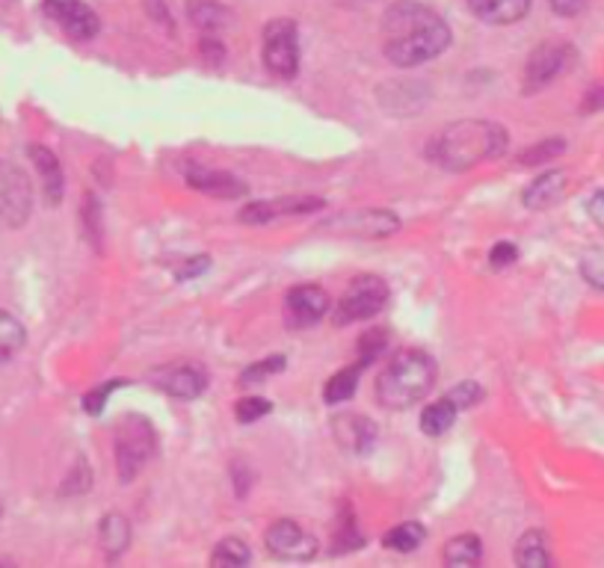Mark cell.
I'll return each mask as SVG.
<instances>
[{"mask_svg":"<svg viewBox=\"0 0 604 568\" xmlns=\"http://www.w3.org/2000/svg\"><path fill=\"white\" fill-rule=\"evenodd\" d=\"M451 45V28L416 0H397L382 15V54L397 68L424 66Z\"/></svg>","mask_w":604,"mask_h":568,"instance_id":"cell-1","label":"cell"},{"mask_svg":"<svg viewBox=\"0 0 604 568\" xmlns=\"http://www.w3.org/2000/svg\"><path fill=\"white\" fill-rule=\"evenodd\" d=\"M507 131L498 122L489 119H463V122L444 128L435 133L427 149V157L439 163L442 170L465 172L481 166L486 161H495L507 152Z\"/></svg>","mask_w":604,"mask_h":568,"instance_id":"cell-2","label":"cell"},{"mask_svg":"<svg viewBox=\"0 0 604 568\" xmlns=\"http://www.w3.org/2000/svg\"><path fill=\"white\" fill-rule=\"evenodd\" d=\"M435 361L421 350L400 352L377 379V400L386 408H409L433 391Z\"/></svg>","mask_w":604,"mask_h":568,"instance_id":"cell-3","label":"cell"},{"mask_svg":"<svg viewBox=\"0 0 604 568\" xmlns=\"http://www.w3.org/2000/svg\"><path fill=\"white\" fill-rule=\"evenodd\" d=\"M158 447V436L145 417L128 415L116 426V468L122 483H131Z\"/></svg>","mask_w":604,"mask_h":568,"instance_id":"cell-4","label":"cell"},{"mask_svg":"<svg viewBox=\"0 0 604 568\" xmlns=\"http://www.w3.org/2000/svg\"><path fill=\"white\" fill-rule=\"evenodd\" d=\"M388 303V284L379 275H356L349 287L341 296L338 308H335V323L347 326V323L370 320L374 314L382 312Z\"/></svg>","mask_w":604,"mask_h":568,"instance_id":"cell-5","label":"cell"},{"mask_svg":"<svg viewBox=\"0 0 604 568\" xmlns=\"http://www.w3.org/2000/svg\"><path fill=\"white\" fill-rule=\"evenodd\" d=\"M30 210H33V184L28 172L10 161H0V222L7 228L24 226Z\"/></svg>","mask_w":604,"mask_h":568,"instance_id":"cell-6","label":"cell"},{"mask_svg":"<svg viewBox=\"0 0 604 568\" xmlns=\"http://www.w3.org/2000/svg\"><path fill=\"white\" fill-rule=\"evenodd\" d=\"M265 66L276 77H293L300 68V39L291 19H276L265 28Z\"/></svg>","mask_w":604,"mask_h":568,"instance_id":"cell-7","label":"cell"},{"mask_svg":"<svg viewBox=\"0 0 604 568\" xmlns=\"http://www.w3.org/2000/svg\"><path fill=\"white\" fill-rule=\"evenodd\" d=\"M572 66H575V47L569 42H542L525 66V92L546 89L551 80L567 75Z\"/></svg>","mask_w":604,"mask_h":568,"instance_id":"cell-8","label":"cell"},{"mask_svg":"<svg viewBox=\"0 0 604 568\" xmlns=\"http://www.w3.org/2000/svg\"><path fill=\"white\" fill-rule=\"evenodd\" d=\"M265 545L273 557L288 559V562H305V559H312L317 554V539L291 518L270 524L265 533Z\"/></svg>","mask_w":604,"mask_h":568,"instance_id":"cell-9","label":"cell"},{"mask_svg":"<svg viewBox=\"0 0 604 568\" xmlns=\"http://www.w3.org/2000/svg\"><path fill=\"white\" fill-rule=\"evenodd\" d=\"M330 312V296L317 284H300L284 296V314L293 329H309L314 323H321Z\"/></svg>","mask_w":604,"mask_h":568,"instance_id":"cell-10","label":"cell"},{"mask_svg":"<svg viewBox=\"0 0 604 568\" xmlns=\"http://www.w3.org/2000/svg\"><path fill=\"white\" fill-rule=\"evenodd\" d=\"M326 201L314 199V196H288V199H270L256 201V205H246L240 210V222L246 226H265L279 217H300V214H314L321 210Z\"/></svg>","mask_w":604,"mask_h":568,"instance_id":"cell-11","label":"cell"},{"mask_svg":"<svg viewBox=\"0 0 604 568\" xmlns=\"http://www.w3.org/2000/svg\"><path fill=\"white\" fill-rule=\"evenodd\" d=\"M45 12L77 42L93 39L101 28L98 15L86 7L84 0H45Z\"/></svg>","mask_w":604,"mask_h":568,"instance_id":"cell-12","label":"cell"},{"mask_svg":"<svg viewBox=\"0 0 604 568\" xmlns=\"http://www.w3.org/2000/svg\"><path fill=\"white\" fill-rule=\"evenodd\" d=\"M332 433L335 441L353 454H368L377 441V424L365 415H338L332 420Z\"/></svg>","mask_w":604,"mask_h":568,"instance_id":"cell-13","label":"cell"},{"mask_svg":"<svg viewBox=\"0 0 604 568\" xmlns=\"http://www.w3.org/2000/svg\"><path fill=\"white\" fill-rule=\"evenodd\" d=\"M187 184L205 196H214V199H240L246 193V184L228 172H214L205 170V166H196V170H187Z\"/></svg>","mask_w":604,"mask_h":568,"instance_id":"cell-14","label":"cell"},{"mask_svg":"<svg viewBox=\"0 0 604 568\" xmlns=\"http://www.w3.org/2000/svg\"><path fill=\"white\" fill-rule=\"evenodd\" d=\"M330 228H347L349 234L359 237H388L400 228V219L391 210H359V214L335 219Z\"/></svg>","mask_w":604,"mask_h":568,"instance_id":"cell-15","label":"cell"},{"mask_svg":"<svg viewBox=\"0 0 604 568\" xmlns=\"http://www.w3.org/2000/svg\"><path fill=\"white\" fill-rule=\"evenodd\" d=\"M468 10L477 15L486 24H495V28H507V24H516L530 12V3L533 0H465Z\"/></svg>","mask_w":604,"mask_h":568,"instance_id":"cell-16","label":"cell"},{"mask_svg":"<svg viewBox=\"0 0 604 568\" xmlns=\"http://www.w3.org/2000/svg\"><path fill=\"white\" fill-rule=\"evenodd\" d=\"M158 385H161L166 394H172V397L196 400L202 397V391L208 389V376H205L198 368L184 364V368L163 370L161 376H158Z\"/></svg>","mask_w":604,"mask_h":568,"instance_id":"cell-17","label":"cell"},{"mask_svg":"<svg viewBox=\"0 0 604 568\" xmlns=\"http://www.w3.org/2000/svg\"><path fill=\"white\" fill-rule=\"evenodd\" d=\"M30 161H33L39 178H42L45 199L51 201V205H60L66 178H63V166H60L57 154L51 152V149H45V145H30Z\"/></svg>","mask_w":604,"mask_h":568,"instance_id":"cell-18","label":"cell"},{"mask_svg":"<svg viewBox=\"0 0 604 568\" xmlns=\"http://www.w3.org/2000/svg\"><path fill=\"white\" fill-rule=\"evenodd\" d=\"M567 193V175L560 170H551L546 175H539L528 189H525V205L530 210H546L551 205H558Z\"/></svg>","mask_w":604,"mask_h":568,"instance_id":"cell-19","label":"cell"},{"mask_svg":"<svg viewBox=\"0 0 604 568\" xmlns=\"http://www.w3.org/2000/svg\"><path fill=\"white\" fill-rule=\"evenodd\" d=\"M456 412H460V408L453 406L451 397L435 400V403H430V406L421 412V433H427V436L433 438L444 436L453 426V420H456Z\"/></svg>","mask_w":604,"mask_h":568,"instance_id":"cell-20","label":"cell"},{"mask_svg":"<svg viewBox=\"0 0 604 568\" xmlns=\"http://www.w3.org/2000/svg\"><path fill=\"white\" fill-rule=\"evenodd\" d=\"M442 557L447 566H477L483 557V545L474 533H463V536H453L444 545Z\"/></svg>","mask_w":604,"mask_h":568,"instance_id":"cell-21","label":"cell"},{"mask_svg":"<svg viewBox=\"0 0 604 568\" xmlns=\"http://www.w3.org/2000/svg\"><path fill=\"white\" fill-rule=\"evenodd\" d=\"M365 368H368V364L356 361L353 368L338 370V373H335V376L326 382V389H323V400H326V403H344V400L353 397V394H356V389H359V373Z\"/></svg>","mask_w":604,"mask_h":568,"instance_id":"cell-22","label":"cell"},{"mask_svg":"<svg viewBox=\"0 0 604 568\" xmlns=\"http://www.w3.org/2000/svg\"><path fill=\"white\" fill-rule=\"evenodd\" d=\"M516 562L525 568H546L551 566V554H548L546 536L537 531L525 533L516 545Z\"/></svg>","mask_w":604,"mask_h":568,"instance_id":"cell-23","label":"cell"},{"mask_svg":"<svg viewBox=\"0 0 604 568\" xmlns=\"http://www.w3.org/2000/svg\"><path fill=\"white\" fill-rule=\"evenodd\" d=\"M131 542V524L122 515H105L101 521V545L110 557H119Z\"/></svg>","mask_w":604,"mask_h":568,"instance_id":"cell-24","label":"cell"},{"mask_svg":"<svg viewBox=\"0 0 604 568\" xmlns=\"http://www.w3.org/2000/svg\"><path fill=\"white\" fill-rule=\"evenodd\" d=\"M24 326L12 314L0 312V364H7L24 347Z\"/></svg>","mask_w":604,"mask_h":568,"instance_id":"cell-25","label":"cell"},{"mask_svg":"<svg viewBox=\"0 0 604 568\" xmlns=\"http://www.w3.org/2000/svg\"><path fill=\"white\" fill-rule=\"evenodd\" d=\"M424 539H427L424 527H421L418 521H407V524H400V527H395V531H388L386 539H382V545H386L388 550L409 554V550H416Z\"/></svg>","mask_w":604,"mask_h":568,"instance_id":"cell-26","label":"cell"},{"mask_svg":"<svg viewBox=\"0 0 604 568\" xmlns=\"http://www.w3.org/2000/svg\"><path fill=\"white\" fill-rule=\"evenodd\" d=\"M228 12L217 0H190V21L202 30H219L226 24Z\"/></svg>","mask_w":604,"mask_h":568,"instance_id":"cell-27","label":"cell"},{"mask_svg":"<svg viewBox=\"0 0 604 568\" xmlns=\"http://www.w3.org/2000/svg\"><path fill=\"white\" fill-rule=\"evenodd\" d=\"M252 559V554H249V548H246L244 539H223L217 545V550H214V557H211V562L214 566H246Z\"/></svg>","mask_w":604,"mask_h":568,"instance_id":"cell-28","label":"cell"},{"mask_svg":"<svg viewBox=\"0 0 604 568\" xmlns=\"http://www.w3.org/2000/svg\"><path fill=\"white\" fill-rule=\"evenodd\" d=\"M282 370H284V356H270V359L258 361V364H252V368H246L240 382H244V385H258V382H267V379L276 376V373H282Z\"/></svg>","mask_w":604,"mask_h":568,"instance_id":"cell-29","label":"cell"},{"mask_svg":"<svg viewBox=\"0 0 604 568\" xmlns=\"http://www.w3.org/2000/svg\"><path fill=\"white\" fill-rule=\"evenodd\" d=\"M563 149H567V142L563 140H546L539 142V145H533V149H528L525 154H519V163L521 166H539V163H548L551 157H558Z\"/></svg>","mask_w":604,"mask_h":568,"instance_id":"cell-30","label":"cell"},{"mask_svg":"<svg viewBox=\"0 0 604 568\" xmlns=\"http://www.w3.org/2000/svg\"><path fill=\"white\" fill-rule=\"evenodd\" d=\"M581 275L586 282L604 291V249H590L584 258H581Z\"/></svg>","mask_w":604,"mask_h":568,"instance_id":"cell-31","label":"cell"},{"mask_svg":"<svg viewBox=\"0 0 604 568\" xmlns=\"http://www.w3.org/2000/svg\"><path fill=\"white\" fill-rule=\"evenodd\" d=\"M386 343H388L386 329L365 331V335L359 338V361L362 364H374V359H377L379 352L386 350Z\"/></svg>","mask_w":604,"mask_h":568,"instance_id":"cell-32","label":"cell"},{"mask_svg":"<svg viewBox=\"0 0 604 568\" xmlns=\"http://www.w3.org/2000/svg\"><path fill=\"white\" fill-rule=\"evenodd\" d=\"M235 415L240 424H256L265 415H270V403L265 397H244L237 403Z\"/></svg>","mask_w":604,"mask_h":568,"instance_id":"cell-33","label":"cell"},{"mask_svg":"<svg viewBox=\"0 0 604 568\" xmlns=\"http://www.w3.org/2000/svg\"><path fill=\"white\" fill-rule=\"evenodd\" d=\"M122 385H125V379H114V382H107V385H101V389L89 391V394L84 397L86 415H101L107 406V397H110L116 389H122Z\"/></svg>","mask_w":604,"mask_h":568,"instance_id":"cell-34","label":"cell"},{"mask_svg":"<svg viewBox=\"0 0 604 568\" xmlns=\"http://www.w3.org/2000/svg\"><path fill=\"white\" fill-rule=\"evenodd\" d=\"M447 397L453 400V406L456 408H468L481 400V389H477L474 382H463V385H456Z\"/></svg>","mask_w":604,"mask_h":568,"instance_id":"cell-35","label":"cell"},{"mask_svg":"<svg viewBox=\"0 0 604 568\" xmlns=\"http://www.w3.org/2000/svg\"><path fill=\"white\" fill-rule=\"evenodd\" d=\"M516 258H519V249L513 247V243H498V247L489 252V264L495 266V270H504V266H510Z\"/></svg>","mask_w":604,"mask_h":568,"instance_id":"cell-36","label":"cell"},{"mask_svg":"<svg viewBox=\"0 0 604 568\" xmlns=\"http://www.w3.org/2000/svg\"><path fill=\"white\" fill-rule=\"evenodd\" d=\"M548 7L558 12V15H563V19H572L578 12H584L586 0H548Z\"/></svg>","mask_w":604,"mask_h":568,"instance_id":"cell-37","label":"cell"},{"mask_svg":"<svg viewBox=\"0 0 604 568\" xmlns=\"http://www.w3.org/2000/svg\"><path fill=\"white\" fill-rule=\"evenodd\" d=\"M581 110H584V113H598V110H604V86H595V89L586 92Z\"/></svg>","mask_w":604,"mask_h":568,"instance_id":"cell-38","label":"cell"},{"mask_svg":"<svg viewBox=\"0 0 604 568\" xmlns=\"http://www.w3.org/2000/svg\"><path fill=\"white\" fill-rule=\"evenodd\" d=\"M208 264H211V258H205V255L190 258V264H184L179 270V278H193V275L205 273V270H208Z\"/></svg>","mask_w":604,"mask_h":568,"instance_id":"cell-39","label":"cell"}]
</instances>
